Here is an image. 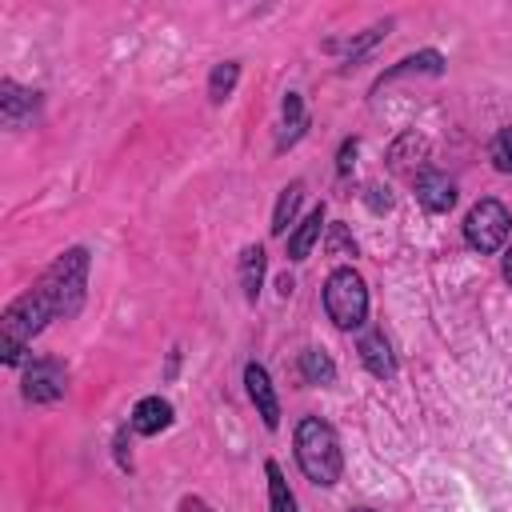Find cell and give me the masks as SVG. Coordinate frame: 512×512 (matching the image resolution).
<instances>
[{
    "instance_id": "ac0fdd59",
    "label": "cell",
    "mask_w": 512,
    "mask_h": 512,
    "mask_svg": "<svg viewBox=\"0 0 512 512\" xmlns=\"http://www.w3.org/2000/svg\"><path fill=\"white\" fill-rule=\"evenodd\" d=\"M180 512H212V508H208L204 500H196V496H188V500L180 504Z\"/></svg>"
},
{
    "instance_id": "8fae6325",
    "label": "cell",
    "mask_w": 512,
    "mask_h": 512,
    "mask_svg": "<svg viewBox=\"0 0 512 512\" xmlns=\"http://www.w3.org/2000/svg\"><path fill=\"white\" fill-rule=\"evenodd\" d=\"M264 472H268V500H272V512H296V496L288 492V480H284L280 464L268 460Z\"/></svg>"
},
{
    "instance_id": "52a82bcc",
    "label": "cell",
    "mask_w": 512,
    "mask_h": 512,
    "mask_svg": "<svg viewBox=\"0 0 512 512\" xmlns=\"http://www.w3.org/2000/svg\"><path fill=\"white\" fill-rule=\"evenodd\" d=\"M168 424H172V404L160 400V396H144V400L132 408V428H136L140 436H156V432H164Z\"/></svg>"
},
{
    "instance_id": "d6986e66",
    "label": "cell",
    "mask_w": 512,
    "mask_h": 512,
    "mask_svg": "<svg viewBox=\"0 0 512 512\" xmlns=\"http://www.w3.org/2000/svg\"><path fill=\"white\" fill-rule=\"evenodd\" d=\"M504 280H508V284H512V248H508V252H504Z\"/></svg>"
},
{
    "instance_id": "2e32d148",
    "label": "cell",
    "mask_w": 512,
    "mask_h": 512,
    "mask_svg": "<svg viewBox=\"0 0 512 512\" xmlns=\"http://www.w3.org/2000/svg\"><path fill=\"white\" fill-rule=\"evenodd\" d=\"M284 124H288V144L300 136V128H304V108H300V96L296 92H288V100H284Z\"/></svg>"
},
{
    "instance_id": "5bb4252c",
    "label": "cell",
    "mask_w": 512,
    "mask_h": 512,
    "mask_svg": "<svg viewBox=\"0 0 512 512\" xmlns=\"http://www.w3.org/2000/svg\"><path fill=\"white\" fill-rule=\"evenodd\" d=\"M236 76H240V64H232V60L216 64V72H212V80H208V92H212V100H216V104H220V100H228V92H232Z\"/></svg>"
},
{
    "instance_id": "ffe728a7",
    "label": "cell",
    "mask_w": 512,
    "mask_h": 512,
    "mask_svg": "<svg viewBox=\"0 0 512 512\" xmlns=\"http://www.w3.org/2000/svg\"><path fill=\"white\" fill-rule=\"evenodd\" d=\"M352 512H372V508H352Z\"/></svg>"
},
{
    "instance_id": "9a60e30c",
    "label": "cell",
    "mask_w": 512,
    "mask_h": 512,
    "mask_svg": "<svg viewBox=\"0 0 512 512\" xmlns=\"http://www.w3.org/2000/svg\"><path fill=\"white\" fill-rule=\"evenodd\" d=\"M492 164L500 172H512V128H500L492 140Z\"/></svg>"
},
{
    "instance_id": "7c38bea8",
    "label": "cell",
    "mask_w": 512,
    "mask_h": 512,
    "mask_svg": "<svg viewBox=\"0 0 512 512\" xmlns=\"http://www.w3.org/2000/svg\"><path fill=\"white\" fill-rule=\"evenodd\" d=\"M300 372H304L308 384H328L336 376V364L320 348H308V352H300Z\"/></svg>"
},
{
    "instance_id": "5b68a950",
    "label": "cell",
    "mask_w": 512,
    "mask_h": 512,
    "mask_svg": "<svg viewBox=\"0 0 512 512\" xmlns=\"http://www.w3.org/2000/svg\"><path fill=\"white\" fill-rule=\"evenodd\" d=\"M244 384H248V396H252L260 420H264L268 428H276V424H280V404H276V392H272L268 372H264L260 364H248V368H244Z\"/></svg>"
},
{
    "instance_id": "277c9868",
    "label": "cell",
    "mask_w": 512,
    "mask_h": 512,
    "mask_svg": "<svg viewBox=\"0 0 512 512\" xmlns=\"http://www.w3.org/2000/svg\"><path fill=\"white\" fill-rule=\"evenodd\" d=\"M24 396L28 400H56L64 396V368L52 360H36L24 376Z\"/></svg>"
},
{
    "instance_id": "8992f818",
    "label": "cell",
    "mask_w": 512,
    "mask_h": 512,
    "mask_svg": "<svg viewBox=\"0 0 512 512\" xmlns=\"http://www.w3.org/2000/svg\"><path fill=\"white\" fill-rule=\"evenodd\" d=\"M416 200H420L428 212H448V208L456 204V184H452L448 176H440V172H424V176L416 180Z\"/></svg>"
},
{
    "instance_id": "3957f363",
    "label": "cell",
    "mask_w": 512,
    "mask_h": 512,
    "mask_svg": "<svg viewBox=\"0 0 512 512\" xmlns=\"http://www.w3.org/2000/svg\"><path fill=\"white\" fill-rule=\"evenodd\" d=\"M508 228H512V216H508V208L500 200H480L464 216V240L476 252H496L508 240Z\"/></svg>"
},
{
    "instance_id": "30bf717a",
    "label": "cell",
    "mask_w": 512,
    "mask_h": 512,
    "mask_svg": "<svg viewBox=\"0 0 512 512\" xmlns=\"http://www.w3.org/2000/svg\"><path fill=\"white\" fill-rule=\"evenodd\" d=\"M260 280H264V248L252 244V248H244V256H240V284H244V296H248V300H256Z\"/></svg>"
},
{
    "instance_id": "4fadbf2b",
    "label": "cell",
    "mask_w": 512,
    "mask_h": 512,
    "mask_svg": "<svg viewBox=\"0 0 512 512\" xmlns=\"http://www.w3.org/2000/svg\"><path fill=\"white\" fill-rule=\"evenodd\" d=\"M300 192H304V184H300V180H292V184L280 192V200H276V216H272V232H276V236H284V228L292 224L296 204H300Z\"/></svg>"
},
{
    "instance_id": "6da1fadb",
    "label": "cell",
    "mask_w": 512,
    "mask_h": 512,
    "mask_svg": "<svg viewBox=\"0 0 512 512\" xmlns=\"http://www.w3.org/2000/svg\"><path fill=\"white\" fill-rule=\"evenodd\" d=\"M296 460H300L304 476L324 484V488L340 480V468H344L340 440H336V432L320 416H304L296 424Z\"/></svg>"
},
{
    "instance_id": "ba28073f",
    "label": "cell",
    "mask_w": 512,
    "mask_h": 512,
    "mask_svg": "<svg viewBox=\"0 0 512 512\" xmlns=\"http://www.w3.org/2000/svg\"><path fill=\"white\" fill-rule=\"evenodd\" d=\"M360 360H364V368H368L372 376H380V380H388V376L396 372V360H392V348H388L384 332H364V340H360Z\"/></svg>"
},
{
    "instance_id": "e0dca14e",
    "label": "cell",
    "mask_w": 512,
    "mask_h": 512,
    "mask_svg": "<svg viewBox=\"0 0 512 512\" xmlns=\"http://www.w3.org/2000/svg\"><path fill=\"white\" fill-rule=\"evenodd\" d=\"M368 204H372V212H384L392 200H388V192L380 184H368Z\"/></svg>"
},
{
    "instance_id": "7a4b0ae2",
    "label": "cell",
    "mask_w": 512,
    "mask_h": 512,
    "mask_svg": "<svg viewBox=\"0 0 512 512\" xmlns=\"http://www.w3.org/2000/svg\"><path fill=\"white\" fill-rule=\"evenodd\" d=\"M324 308H328L336 328H360L368 316V288H364L360 272L336 268L324 284Z\"/></svg>"
},
{
    "instance_id": "9c48e42d",
    "label": "cell",
    "mask_w": 512,
    "mask_h": 512,
    "mask_svg": "<svg viewBox=\"0 0 512 512\" xmlns=\"http://www.w3.org/2000/svg\"><path fill=\"white\" fill-rule=\"evenodd\" d=\"M320 228H324V208H312V212L304 216V224L292 232V240H288V256H292V260H304V256L312 252V244L320 240Z\"/></svg>"
}]
</instances>
